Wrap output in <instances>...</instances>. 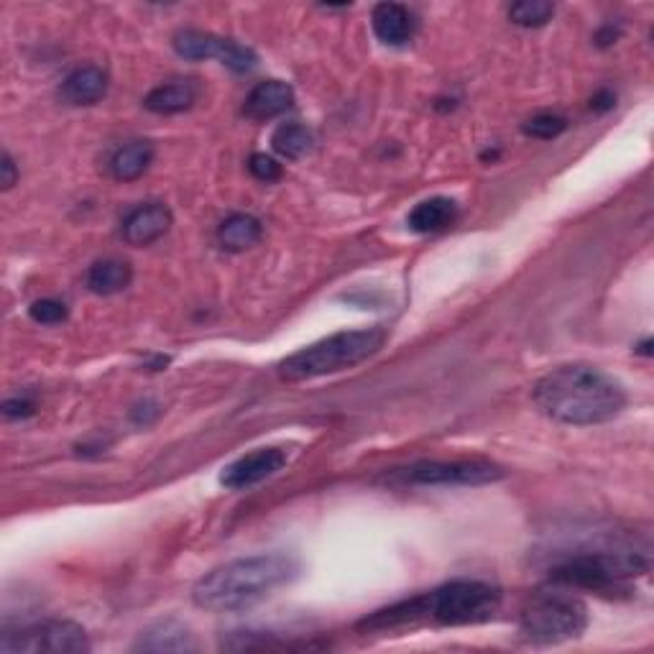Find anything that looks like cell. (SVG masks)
<instances>
[{
  "label": "cell",
  "mask_w": 654,
  "mask_h": 654,
  "mask_svg": "<svg viewBox=\"0 0 654 654\" xmlns=\"http://www.w3.org/2000/svg\"><path fill=\"white\" fill-rule=\"evenodd\" d=\"M501 606V591L486 580H450L430 593L399 601L381 608L361 621L366 631H391L419 627V624H440V627H468L483 624L496 616Z\"/></svg>",
  "instance_id": "obj_1"
},
{
  "label": "cell",
  "mask_w": 654,
  "mask_h": 654,
  "mask_svg": "<svg viewBox=\"0 0 654 654\" xmlns=\"http://www.w3.org/2000/svg\"><path fill=\"white\" fill-rule=\"evenodd\" d=\"M534 404L563 425H601L619 417L627 391L614 376L593 366H559L534 383Z\"/></svg>",
  "instance_id": "obj_2"
},
{
  "label": "cell",
  "mask_w": 654,
  "mask_h": 654,
  "mask_svg": "<svg viewBox=\"0 0 654 654\" xmlns=\"http://www.w3.org/2000/svg\"><path fill=\"white\" fill-rule=\"evenodd\" d=\"M297 576L300 563L285 552L238 557L200 578L192 588V601L205 612H241L292 583Z\"/></svg>",
  "instance_id": "obj_3"
},
{
  "label": "cell",
  "mask_w": 654,
  "mask_h": 654,
  "mask_svg": "<svg viewBox=\"0 0 654 654\" xmlns=\"http://www.w3.org/2000/svg\"><path fill=\"white\" fill-rule=\"evenodd\" d=\"M387 332L383 327H363V330H345L336 336L317 340L302 351H297L279 363V376L285 381H310L319 376L338 374L353 368L381 351Z\"/></svg>",
  "instance_id": "obj_4"
},
{
  "label": "cell",
  "mask_w": 654,
  "mask_h": 654,
  "mask_svg": "<svg viewBox=\"0 0 654 654\" xmlns=\"http://www.w3.org/2000/svg\"><path fill=\"white\" fill-rule=\"evenodd\" d=\"M650 573V559L639 552H586L563 559L550 570V580L559 588H586V591H616Z\"/></svg>",
  "instance_id": "obj_5"
},
{
  "label": "cell",
  "mask_w": 654,
  "mask_h": 654,
  "mask_svg": "<svg viewBox=\"0 0 654 654\" xmlns=\"http://www.w3.org/2000/svg\"><path fill=\"white\" fill-rule=\"evenodd\" d=\"M588 627L586 603L568 591H540L521 608L519 629L529 642L559 644L578 639Z\"/></svg>",
  "instance_id": "obj_6"
},
{
  "label": "cell",
  "mask_w": 654,
  "mask_h": 654,
  "mask_svg": "<svg viewBox=\"0 0 654 654\" xmlns=\"http://www.w3.org/2000/svg\"><path fill=\"white\" fill-rule=\"evenodd\" d=\"M504 478L489 461H419L394 468L383 481L397 486H486Z\"/></svg>",
  "instance_id": "obj_7"
},
{
  "label": "cell",
  "mask_w": 654,
  "mask_h": 654,
  "mask_svg": "<svg viewBox=\"0 0 654 654\" xmlns=\"http://www.w3.org/2000/svg\"><path fill=\"white\" fill-rule=\"evenodd\" d=\"M3 654H83L90 652V639L87 631L75 621H41L32 627L5 634L0 642Z\"/></svg>",
  "instance_id": "obj_8"
},
{
  "label": "cell",
  "mask_w": 654,
  "mask_h": 654,
  "mask_svg": "<svg viewBox=\"0 0 654 654\" xmlns=\"http://www.w3.org/2000/svg\"><path fill=\"white\" fill-rule=\"evenodd\" d=\"M174 52L190 62H202V60H217L225 67L246 75L256 67V54L253 49L243 47V43L223 39L210 32H200V28H185L174 36Z\"/></svg>",
  "instance_id": "obj_9"
},
{
  "label": "cell",
  "mask_w": 654,
  "mask_h": 654,
  "mask_svg": "<svg viewBox=\"0 0 654 654\" xmlns=\"http://www.w3.org/2000/svg\"><path fill=\"white\" fill-rule=\"evenodd\" d=\"M287 465V450L285 448H261L253 453L232 461L228 468L223 470L221 483L225 489L241 491L251 489L261 481H266L268 476H274L276 470H281Z\"/></svg>",
  "instance_id": "obj_10"
},
{
  "label": "cell",
  "mask_w": 654,
  "mask_h": 654,
  "mask_svg": "<svg viewBox=\"0 0 654 654\" xmlns=\"http://www.w3.org/2000/svg\"><path fill=\"white\" fill-rule=\"evenodd\" d=\"M172 228V210L162 202H149L130 210L126 221H123V241L136 249L151 246Z\"/></svg>",
  "instance_id": "obj_11"
},
{
  "label": "cell",
  "mask_w": 654,
  "mask_h": 654,
  "mask_svg": "<svg viewBox=\"0 0 654 654\" xmlns=\"http://www.w3.org/2000/svg\"><path fill=\"white\" fill-rule=\"evenodd\" d=\"M294 103V92L292 87L281 79H266V83H259L253 90L249 92L243 103V113L246 118L251 121H272L276 115L287 113Z\"/></svg>",
  "instance_id": "obj_12"
},
{
  "label": "cell",
  "mask_w": 654,
  "mask_h": 654,
  "mask_svg": "<svg viewBox=\"0 0 654 654\" xmlns=\"http://www.w3.org/2000/svg\"><path fill=\"white\" fill-rule=\"evenodd\" d=\"M370 26L374 34L379 36L389 47H402L414 36L417 21H414L412 11L402 3H379L370 13Z\"/></svg>",
  "instance_id": "obj_13"
},
{
  "label": "cell",
  "mask_w": 654,
  "mask_h": 654,
  "mask_svg": "<svg viewBox=\"0 0 654 654\" xmlns=\"http://www.w3.org/2000/svg\"><path fill=\"white\" fill-rule=\"evenodd\" d=\"M198 96L200 90L192 79H174V83L154 87L143 100V105L156 115H177L190 111L198 103Z\"/></svg>",
  "instance_id": "obj_14"
},
{
  "label": "cell",
  "mask_w": 654,
  "mask_h": 654,
  "mask_svg": "<svg viewBox=\"0 0 654 654\" xmlns=\"http://www.w3.org/2000/svg\"><path fill=\"white\" fill-rule=\"evenodd\" d=\"M108 92V75L100 67H77L62 83V98L70 105H96Z\"/></svg>",
  "instance_id": "obj_15"
},
{
  "label": "cell",
  "mask_w": 654,
  "mask_h": 654,
  "mask_svg": "<svg viewBox=\"0 0 654 654\" xmlns=\"http://www.w3.org/2000/svg\"><path fill=\"white\" fill-rule=\"evenodd\" d=\"M136 652H198V639L177 621H162L138 639Z\"/></svg>",
  "instance_id": "obj_16"
},
{
  "label": "cell",
  "mask_w": 654,
  "mask_h": 654,
  "mask_svg": "<svg viewBox=\"0 0 654 654\" xmlns=\"http://www.w3.org/2000/svg\"><path fill=\"white\" fill-rule=\"evenodd\" d=\"M457 217V205L450 198H430L419 202L406 217V225L414 232H438L445 230L455 223Z\"/></svg>",
  "instance_id": "obj_17"
},
{
  "label": "cell",
  "mask_w": 654,
  "mask_h": 654,
  "mask_svg": "<svg viewBox=\"0 0 654 654\" xmlns=\"http://www.w3.org/2000/svg\"><path fill=\"white\" fill-rule=\"evenodd\" d=\"M261 236H264L261 223L253 215H243V213L225 217L221 228H217V243H221L225 251H232V253L256 246L261 241Z\"/></svg>",
  "instance_id": "obj_18"
},
{
  "label": "cell",
  "mask_w": 654,
  "mask_h": 654,
  "mask_svg": "<svg viewBox=\"0 0 654 654\" xmlns=\"http://www.w3.org/2000/svg\"><path fill=\"white\" fill-rule=\"evenodd\" d=\"M130 279H134V272H130L126 261L103 259L87 272V289H90L92 294L111 297L123 292V289L130 285Z\"/></svg>",
  "instance_id": "obj_19"
},
{
  "label": "cell",
  "mask_w": 654,
  "mask_h": 654,
  "mask_svg": "<svg viewBox=\"0 0 654 654\" xmlns=\"http://www.w3.org/2000/svg\"><path fill=\"white\" fill-rule=\"evenodd\" d=\"M154 162V147L149 141H130L121 147L111 159V174L118 181H134Z\"/></svg>",
  "instance_id": "obj_20"
},
{
  "label": "cell",
  "mask_w": 654,
  "mask_h": 654,
  "mask_svg": "<svg viewBox=\"0 0 654 654\" xmlns=\"http://www.w3.org/2000/svg\"><path fill=\"white\" fill-rule=\"evenodd\" d=\"M272 147L279 156L297 162V159L307 156L312 147H315V136H312V130L307 126H300V123H285V126L274 130Z\"/></svg>",
  "instance_id": "obj_21"
},
{
  "label": "cell",
  "mask_w": 654,
  "mask_h": 654,
  "mask_svg": "<svg viewBox=\"0 0 654 654\" xmlns=\"http://www.w3.org/2000/svg\"><path fill=\"white\" fill-rule=\"evenodd\" d=\"M552 16H555V5L548 3V0H521V3H514L508 9V18L525 28L544 26Z\"/></svg>",
  "instance_id": "obj_22"
},
{
  "label": "cell",
  "mask_w": 654,
  "mask_h": 654,
  "mask_svg": "<svg viewBox=\"0 0 654 654\" xmlns=\"http://www.w3.org/2000/svg\"><path fill=\"white\" fill-rule=\"evenodd\" d=\"M565 128H568V121H565L559 113H550V111L532 115V118H529V121L525 123V126H521V130H525L527 136L542 138V141H550V138H557L559 134H563Z\"/></svg>",
  "instance_id": "obj_23"
},
{
  "label": "cell",
  "mask_w": 654,
  "mask_h": 654,
  "mask_svg": "<svg viewBox=\"0 0 654 654\" xmlns=\"http://www.w3.org/2000/svg\"><path fill=\"white\" fill-rule=\"evenodd\" d=\"M28 315L39 325H60L67 319V304L60 300H36L28 307Z\"/></svg>",
  "instance_id": "obj_24"
},
{
  "label": "cell",
  "mask_w": 654,
  "mask_h": 654,
  "mask_svg": "<svg viewBox=\"0 0 654 654\" xmlns=\"http://www.w3.org/2000/svg\"><path fill=\"white\" fill-rule=\"evenodd\" d=\"M249 172L256 177L259 181H276L281 177V164L276 162V159L266 156V154H253L249 159Z\"/></svg>",
  "instance_id": "obj_25"
},
{
  "label": "cell",
  "mask_w": 654,
  "mask_h": 654,
  "mask_svg": "<svg viewBox=\"0 0 654 654\" xmlns=\"http://www.w3.org/2000/svg\"><path fill=\"white\" fill-rule=\"evenodd\" d=\"M3 414L9 419H13V417H32V414H34V402H32V399H9V402L3 404Z\"/></svg>",
  "instance_id": "obj_26"
},
{
  "label": "cell",
  "mask_w": 654,
  "mask_h": 654,
  "mask_svg": "<svg viewBox=\"0 0 654 654\" xmlns=\"http://www.w3.org/2000/svg\"><path fill=\"white\" fill-rule=\"evenodd\" d=\"M614 103H616V96H614V92L601 90V92H595V96H593V100H591V108H593V111L603 113V111H612Z\"/></svg>",
  "instance_id": "obj_27"
},
{
  "label": "cell",
  "mask_w": 654,
  "mask_h": 654,
  "mask_svg": "<svg viewBox=\"0 0 654 654\" xmlns=\"http://www.w3.org/2000/svg\"><path fill=\"white\" fill-rule=\"evenodd\" d=\"M16 179H18L16 164H13L11 154H3V190H11V187L16 185Z\"/></svg>",
  "instance_id": "obj_28"
}]
</instances>
